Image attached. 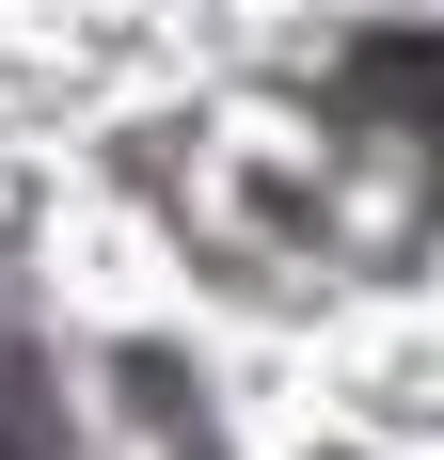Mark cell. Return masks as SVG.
Returning a JSON list of instances; mask_svg holds the SVG:
<instances>
[{
  "label": "cell",
  "mask_w": 444,
  "mask_h": 460,
  "mask_svg": "<svg viewBox=\"0 0 444 460\" xmlns=\"http://www.w3.org/2000/svg\"><path fill=\"white\" fill-rule=\"evenodd\" d=\"M0 460H48V413H32V381L0 366Z\"/></svg>",
  "instance_id": "6da1fadb"
}]
</instances>
